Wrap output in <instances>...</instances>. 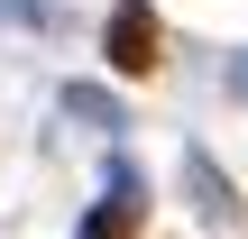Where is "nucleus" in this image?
Instances as JSON below:
<instances>
[{
	"instance_id": "obj_1",
	"label": "nucleus",
	"mask_w": 248,
	"mask_h": 239,
	"mask_svg": "<svg viewBox=\"0 0 248 239\" xmlns=\"http://www.w3.org/2000/svg\"><path fill=\"white\" fill-rule=\"evenodd\" d=\"M101 55H110V74H129V83L156 74V64H166V28H156V9H147V0H120L110 28H101Z\"/></svg>"
},
{
	"instance_id": "obj_2",
	"label": "nucleus",
	"mask_w": 248,
	"mask_h": 239,
	"mask_svg": "<svg viewBox=\"0 0 248 239\" xmlns=\"http://www.w3.org/2000/svg\"><path fill=\"white\" fill-rule=\"evenodd\" d=\"M138 193H147V184H138V166H129V157H110V175H101V203L83 212V230H74V239H138V212H147Z\"/></svg>"
},
{
	"instance_id": "obj_3",
	"label": "nucleus",
	"mask_w": 248,
	"mask_h": 239,
	"mask_svg": "<svg viewBox=\"0 0 248 239\" xmlns=\"http://www.w3.org/2000/svg\"><path fill=\"white\" fill-rule=\"evenodd\" d=\"M184 184H193V212H202V221H221V230L239 221V193H230V175H221V166H212L202 147L184 157Z\"/></svg>"
},
{
	"instance_id": "obj_4",
	"label": "nucleus",
	"mask_w": 248,
	"mask_h": 239,
	"mask_svg": "<svg viewBox=\"0 0 248 239\" xmlns=\"http://www.w3.org/2000/svg\"><path fill=\"white\" fill-rule=\"evenodd\" d=\"M64 111H74V120H101V129H120V101H110V92H64Z\"/></svg>"
},
{
	"instance_id": "obj_5",
	"label": "nucleus",
	"mask_w": 248,
	"mask_h": 239,
	"mask_svg": "<svg viewBox=\"0 0 248 239\" xmlns=\"http://www.w3.org/2000/svg\"><path fill=\"white\" fill-rule=\"evenodd\" d=\"M230 92H239V101H248V64H230Z\"/></svg>"
}]
</instances>
